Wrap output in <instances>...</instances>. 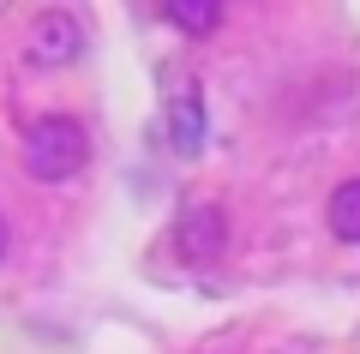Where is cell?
<instances>
[{"mask_svg": "<svg viewBox=\"0 0 360 354\" xmlns=\"http://www.w3.org/2000/svg\"><path fill=\"white\" fill-rule=\"evenodd\" d=\"M18 156H25V175L42 180V187H60L78 168L90 163V132L78 127L72 114H37L18 139Z\"/></svg>", "mask_w": 360, "mask_h": 354, "instance_id": "1", "label": "cell"}, {"mask_svg": "<svg viewBox=\"0 0 360 354\" xmlns=\"http://www.w3.org/2000/svg\"><path fill=\"white\" fill-rule=\"evenodd\" d=\"M168 139L180 156H198V144H205V96H198L193 78H180L174 96H168Z\"/></svg>", "mask_w": 360, "mask_h": 354, "instance_id": "3", "label": "cell"}, {"mask_svg": "<svg viewBox=\"0 0 360 354\" xmlns=\"http://www.w3.org/2000/svg\"><path fill=\"white\" fill-rule=\"evenodd\" d=\"M330 234L336 241H348V246H360V180H342V187L330 192Z\"/></svg>", "mask_w": 360, "mask_h": 354, "instance_id": "4", "label": "cell"}, {"mask_svg": "<svg viewBox=\"0 0 360 354\" xmlns=\"http://www.w3.org/2000/svg\"><path fill=\"white\" fill-rule=\"evenodd\" d=\"M13 253V228H6V216H0V258Z\"/></svg>", "mask_w": 360, "mask_h": 354, "instance_id": "7", "label": "cell"}, {"mask_svg": "<svg viewBox=\"0 0 360 354\" xmlns=\"http://www.w3.org/2000/svg\"><path fill=\"white\" fill-rule=\"evenodd\" d=\"M78 49H84V25L72 13H42L30 25V61L37 66H72Z\"/></svg>", "mask_w": 360, "mask_h": 354, "instance_id": "2", "label": "cell"}, {"mask_svg": "<svg viewBox=\"0 0 360 354\" xmlns=\"http://www.w3.org/2000/svg\"><path fill=\"white\" fill-rule=\"evenodd\" d=\"M162 18H168V25H180V30H193V37H205V30H217V25H222V6H198V0H168V6H162Z\"/></svg>", "mask_w": 360, "mask_h": 354, "instance_id": "6", "label": "cell"}, {"mask_svg": "<svg viewBox=\"0 0 360 354\" xmlns=\"http://www.w3.org/2000/svg\"><path fill=\"white\" fill-rule=\"evenodd\" d=\"M217 234H222L217 210H193V216H186V222H180V246H186V253H193V258H198V253H205V258L217 253V246H222Z\"/></svg>", "mask_w": 360, "mask_h": 354, "instance_id": "5", "label": "cell"}]
</instances>
